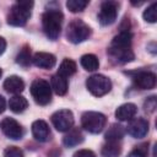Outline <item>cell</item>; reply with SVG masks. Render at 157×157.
Instances as JSON below:
<instances>
[{
    "instance_id": "obj_1",
    "label": "cell",
    "mask_w": 157,
    "mask_h": 157,
    "mask_svg": "<svg viewBox=\"0 0 157 157\" xmlns=\"http://www.w3.org/2000/svg\"><path fill=\"white\" fill-rule=\"evenodd\" d=\"M132 34L129 31H121L115 36L108 48V54L115 59L119 64H125L134 60V53L131 50Z\"/></svg>"
},
{
    "instance_id": "obj_2",
    "label": "cell",
    "mask_w": 157,
    "mask_h": 157,
    "mask_svg": "<svg viewBox=\"0 0 157 157\" xmlns=\"http://www.w3.org/2000/svg\"><path fill=\"white\" fill-rule=\"evenodd\" d=\"M64 20V15L59 9H49L42 16V26L45 36L52 39L56 40L60 36L61 23Z\"/></svg>"
},
{
    "instance_id": "obj_3",
    "label": "cell",
    "mask_w": 157,
    "mask_h": 157,
    "mask_svg": "<svg viewBox=\"0 0 157 157\" xmlns=\"http://www.w3.org/2000/svg\"><path fill=\"white\" fill-rule=\"evenodd\" d=\"M33 7L32 1H17L10 9L7 15V23L15 27H22L31 17V10Z\"/></svg>"
},
{
    "instance_id": "obj_4",
    "label": "cell",
    "mask_w": 157,
    "mask_h": 157,
    "mask_svg": "<svg viewBox=\"0 0 157 157\" xmlns=\"http://www.w3.org/2000/svg\"><path fill=\"white\" fill-rule=\"evenodd\" d=\"M105 123H107L105 115L98 112H85L81 117L82 128L91 134L101 132L104 129Z\"/></svg>"
},
{
    "instance_id": "obj_5",
    "label": "cell",
    "mask_w": 157,
    "mask_h": 157,
    "mask_svg": "<svg viewBox=\"0 0 157 157\" xmlns=\"http://www.w3.org/2000/svg\"><path fill=\"white\" fill-rule=\"evenodd\" d=\"M91 34V28L81 20H74L69 23L66 29V38L74 44L86 40Z\"/></svg>"
},
{
    "instance_id": "obj_6",
    "label": "cell",
    "mask_w": 157,
    "mask_h": 157,
    "mask_svg": "<svg viewBox=\"0 0 157 157\" xmlns=\"http://www.w3.org/2000/svg\"><path fill=\"white\" fill-rule=\"evenodd\" d=\"M31 94L38 104L45 105L52 101V87L48 81L37 78L31 85Z\"/></svg>"
},
{
    "instance_id": "obj_7",
    "label": "cell",
    "mask_w": 157,
    "mask_h": 157,
    "mask_svg": "<svg viewBox=\"0 0 157 157\" xmlns=\"http://www.w3.org/2000/svg\"><path fill=\"white\" fill-rule=\"evenodd\" d=\"M86 87L87 90L96 97H101L107 94L110 88H112V82L108 77H105L104 75H92L87 78L86 81Z\"/></svg>"
},
{
    "instance_id": "obj_8",
    "label": "cell",
    "mask_w": 157,
    "mask_h": 157,
    "mask_svg": "<svg viewBox=\"0 0 157 157\" xmlns=\"http://www.w3.org/2000/svg\"><path fill=\"white\" fill-rule=\"evenodd\" d=\"M52 123L58 131L60 132L69 131L74 125V114L69 109L56 110L52 115Z\"/></svg>"
},
{
    "instance_id": "obj_9",
    "label": "cell",
    "mask_w": 157,
    "mask_h": 157,
    "mask_svg": "<svg viewBox=\"0 0 157 157\" xmlns=\"http://www.w3.org/2000/svg\"><path fill=\"white\" fill-rule=\"evenodd\" d=\"M118 15V2L115 1H104L101 5L98 13V21L102 26H109L117 20Z\"/></svg>"
},
{
    "instance_id": "obj_10",
    "label": "cell",
    "mask_w": 157,
    "mask_h": 157,
    "mask_svg": "<svg viewBox=\"0 0 157 157\" xmlns=\"http://www.w3.org/2000/svg\"><path fill=\"white\" fill-rule=\"evenodd\" d=\"M0 129L5 136L11 140H21L23 136V129L18 121L12 118H4L0 123Z\"/></svg>"
},
{
    "instance_id": "obj_11",
    "label": "cell",
    "mask_w": 157,
    "mask_h": 157,
    "mask_svg": "<svg viewBox=\"0 0 157 157\" xmlns=\"http://www.w3.org/2000/svg\"><path fill=\"white\" fill-rule=\"evenodd\" d=\"M126 131H128V134L130 136H132L135 139H141L148 131V121L146 119H144V118L131 119L130 123L128 124Z\"/></svg>"
},
{
    "instance_id": "obj_12",
    "label": "cell",
    "mask_w": 157,
    "mask_h": 157,
    "mask_svg": "<svg viewBox=\"0 0 157 157\" xmlns=\"http://www.w3.org/2000/svg\"><path fill=\"white\" fill-rule=\"evenodd\" d=\"M132 78L135 86L140 90H151L156 86V75L150 71H139Z\"/></svg>"
},
{
    "instance_id": "obj_13",
    "label": "cell",
    "mask_w": 157,
    "mask_h": 157,
    "mask_svg": "<svg viewBox=\"0 0 157 157\" xmlns=\"http://www.w3.org/2000/svg\"><path fill=\"white\" fill-rule=\"evenodd\" d=\"M32 135L39 142H45L50 137V129L44 120H36L32 124Z\"/></svg>"
},
{
    "instance_id": "obj_14",
    "label": "cell",
    "mask_w": 157,
    "mask_h": 157,
    "mask_svg": "<svg viewBox=\"0 0 157 157\" xmlns=\"http://www.w3.org/2000/svg\"><path fill=\"white\" fill-rule=\"evenodd\" d=\"M32 63L37 67H40V69H52L56 63V58L50 53L39 52L33 55Z\"/></svg>"
},
{
    "instance_id": "obj_15",
    "label": "cell",
    "mask_w": 157,
    "mask_h": 157,
    "mask_svg": "<svg viewBox=\"0 0 157 157\" xmlns=\"http://www.w3.org/2000/svg\"><path fill=\"white\" fill-rule=\"evenodd\" d=\"M136 112H137V107L134 103H124L117 108L115 117L120 121H126V120L134 119V117L136 115Z\"/></svg>"
},
{
    "instance_id": "obj_16",
    "label": "cell",
    "mask_w": 157,
    "mask_h": 157,
    "mask_svg": "<svg viewBox=\"0 0 157 157\" xmlns=\"http://www.w3.org/2000/svg\"><path fill=\"white\" fill-rule=\"evenodd\" d=\"M4 88L10 93H21L25 90V82L18 76H10L4 81Z\"/></svg>"
},
{
    "instance_id": "obj_17",
    "label": "cell",
    "mask_w": 157,
    "mask_h": 157,
    "mask_svg": "<svg viewBox=\"0 0 157 157\" xmlns=\"http://www.w3.org/2000/svg\"><path fill=\"white\" fill-rule=\"evenodd\" d=\"M83 141V135L82 132L78 130V129H70L67 131V134L64 136L63 139V144L66 146V147H74V146H77L80 145L81 142Z\"/></svg>"
},
{
    "instance_id": "obj_18",
    "label": "cell",
    "mask_w": 157,
    "mask_h": 157,
    "mask_svg": "<svg viewBox=\"0 0 157 157\" xmlns=\"http://www.w3.org/2000/svg\"><path fill=\"white\" fill-rule=\"evenodd\" d=\"M50 87L52 90L59 94V96H64L67 92V80L60 75H54L50 80Z\"/></svg>"
},
{
    "instance_id": "obj_19",
    "label": "cell",
    "mask_w": 157,
    "mask_h": 157,
    "mask_svg": "<svg viewBox=\"0 0 157 157\" xmlns=\"http://www.w3.org/2000/svg\"><path fill=\"white\" fill-rule=\"evenodd\" d=\"M76 70H77L76 63H75L74 60H71V59L65 58V59L61 61L60 66H59L58 75H60V76H63V77H65V78H66V77H69V76L74 75V74L76 72Z\"/></svg>"
},
{
    "instance_id": "obj_20",
    "label": "cell",
    "mask_w": 157,
    "mask_h": 157,
    "mask_svg": "<svg viewBox=\"0 0 157 157\" xmlns=\"http://www.w3.org/2000/svg\"><path fill=\"white\" fill-rule=\"evenodd\" d=\"M9 107L13 113H22L28 107V102H27V99L25 97H22L20 94H16V96L10 98Z\"/></svg>"
},
{
    "instance_id": "obj_21",
    "label": "cell",
    "mask_w": 157,
    "mask_h": 157,
    "mask_svg": "<svg viewBox=\"0 0 157 157\" xmlns=\"http://www.w3.org/2000/svg\"><path fill=\"white\" fill-rule=\"evenodd\" d=\"M125 134V129L120 125V124H113L108 131L105 132V140L107 141H113V142H117L119 140L123 139Z\"/></svg>"
},
{
    "instance_id": "obj_22",
    "label": "cell",
    "mask_w": 157,
    "mask_h": 157,
    "mask_svg": "<svg viewBox=\"0 0 157 157\" xmlns=\"http://www.w3.org/2000/svg\"><path fill=\"white\" fill-rule=\"evenodd\" d=\"M81 66L87 70V71H94L98 69L99 66V61H98V58L93 54H85L81 56Z\"/></svg>"
},
{
    "instance_id": "obj_23",
    "label": "cell",
    "mask_w": 157,
    "mask_h": 157,
    "mask_svg": "<svg viewBox=\"0 0 157 157\" xmlns=\"http://www.w3.org/2000/svg\"><path fill=\"white\" fill-rule=\"evenodd\" d=\"M121 147L119 142H113V141H107V144L102 147V155L104 157H118L120 155Z\"/></svg>"
},
{
    "instance_id": "obj_24",
    "label": "cell",
    "mask_w": 157,
    "mask_h": 157,
    "mask_svg": "<svg viewBox=\"0 0 157 157\" xmlns=\"http://www.w3.org/2000/svg\"><path fill=\"white\" fill-rule=\"evenodd\" d=\"M16 61H17V64H20V65L23 66V67H27V66L31 64L32 56H31L29 48H28L27 45H25V47L20 50V53H18L17 56H16Z\"/></svg>"
},
{
    "instance_id": "obj_25",
    "label": "cell",
    "mask_w": 157,
    "mask_h": 157,
    "mask_svg": "<svg viewBox=\"0 0 157 157\" xmlns=\"http://www.w3.org/2000/svg\"><path fill=\"white\" fill-rule=\"evenodd\" d=\"M87 5H88V1L86 0H69L66 2V7L71 12H81L86 9Z\"/></svg>"
},
{
    "instance_id": "obj_26",
    "label": "cell",
    "mask_w": 157,
    "mask_h": 157,
    "mask_svg": "<svg viewBox=\"0 0 157 157\" xmlns=\"http://www.w3.org/2000/svg\"><path fill=\"white\" fill-rule=\"evenodd\" d=\"M156 2L151 4L145 11H144V20L146 22H150V23H155L156 20H157V12H156Z\"/></svg>"
},
{
    "instance_id": "obj_27",
    "label": "cell",
    "mask_w": 157,
    "mask_h": 157,
    "mask_svg": "<svg viewBox=\"0 0 157 157\" xmlns=\"http://www.w3.org/2000/svg\"><path fill=\"white\" fill-rule=\"evenodd\" d=\"M147 155H148V144L145 142L136 146L128 157H147Z\"/></svg>"
},
{
    "instance_id": "obj_28",
    "label": "cell",
    "mask_w": 157,
    "mask_h": 157,
    "mask_svg": "<svg viewBox=\"0 0 157 157\" xmlns=\"http://www.w3.org/2000/svg\"><path fill=\"white\" fill-rule=\"evenodd\" d=\"M4 157H23V152L21 148H18L16 146H10L5 150Z\"/></svg>"
},
{
    "instance_id": "obj_29",
    "label": "cell",
    "mask_w": 157,
    "mask_h": 157,
    "mask_svg": "<svg viewBox=\"0 0 157 157\" xmlns=\"http://www.w3.org/2000/svg\"><path fill=\"white\" fill-rule=\"evenodd\" d=\"M156 105H157V102H156V97L155 96H151L145 101V109L147 112H150V113H152L156 109Z\"/></svg>"
},
{
    "instance_id": "obj_30",
    "label": "cell",
    "mask_w": 157,
    "mask_h": 157,
    "mask_svg": "<svg viewBox=\"0 0 157 157\" xmlns=\"http://www.w3.org/2000/svg\"><path fill=\"white\" fill-rule=\"evenodd\" d=\"M72 157H96V155L91 150H78L77 152L74 153Z\"/></svg>"
},
{
    "instance_id": "obj_31",
    "label": "cell",
    "mask_w": 157,
    "mask_h": 157,
    "mask_svg": "<svg viewBox=\"0 0 157 157\" xmlns=\"http://www.w3.org/2000/svg\"><path fill=\"white\" fill-rule=\"evenodd\" d=\"M5 109H6V101H5V98L0 94V113H2Z\"/></svg>"
},
{
    "instance_id": "obj_32",
    "label": "cell",
    "mask_w": 157,
    "mask_h": 157,
    "mask_svg": "<svg viewBox=\"0 0 157 157\" xmlns=\"http://www.w3.org/2000/svg\"><path fill=\"white\" fill-rule=\"evenodd\" d=\"M5 49H6V40L2 37H0V55L5 52Z\"/></svg>"
},
{
    "instance_id": "obj_33",
    "label": "cell",
    "mask_w": 157,
    "mask_h": 157,
    "mask_svg": "<svg viewBox=\"0 0 157 157\" xmlns=\"http://www.w3.org/2000/svg\"><path fill=\"white\" fill-rule=\"evenodd\" d=\"M1 75H2V70L0 69V77H1Z\"/></svg>"
}]
</instances>
